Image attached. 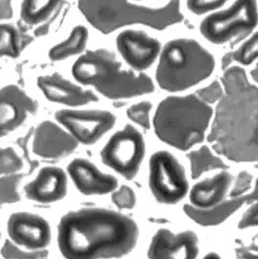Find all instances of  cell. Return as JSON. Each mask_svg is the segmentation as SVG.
<instances>
[{"instance_id":"1","label":"cell","mask_w":258,"mask_h":259,"mask_svg":"<svg viewBox=\"0 0 258 259\" xmlns=\"http://www.w3.org/2000/svg\"><path fill=\"white\" fill-rule=\"evenodd\" d=\"M222 85L224 96L217 106L208 142L230 161L258 162V87L239 66L225 71Z\"/></svg>"},{"instance_id":"2","label":"cell","mask_w":258,"mask_h":259,"mask_svg":"<svg viewBox=\"0 0 258 259\" xmlns=\"http://www.w3.org/2000/svg\"><path fill=\"white\" fill-rule=\"evenodd\" d=\"M138 238L135 221L104 208L70 211L58 229L59 247L66 259L122 257L135 247Z\"/></svg>"},{"instance_id":"3","label":"cell","mask_w":258,"mask_h":259,"mask_svg":"<svg viewBox=\"0 0 258 259\" xmlns=\"http://www.w3.org/2000/svg\"><path fill=\"white\" fill-rule=\"evenodd\" d=\"M72 75L110 100H126L151 94L155 87L148 75L123 67L113 53L105 49L83 54L72 66Z\"/></svg>"},{"instance_id":"4","label":"cell","mask_w":258,"mask_h":259,"mask_svg":"<svg viewBox=\"0 0 258 259\" xmlns=\"http://www.w3.org/2000/svg\"><path fill=\"white\" fill-rule=\"evenodd\" d=\"M78 8L91 26L103 34L132 25L163 30L183 20L181 0H170L159 8L138 5L129 0H79Z\"/></svg>"},{"instance_id":"5","label":"cell","mask_w":258,"mask_h":259,"mask_svg":"<svg viewBox=\"0 0 258 259\" xmlns=\"http://www.w3.org/2000/svg\"><path fill=\"white\" fill-rule=\"evenodd\" d=\"M211 118L212 109L198 96H170L156 109L155 133L168 145L188 150L204 141Z\"/></svg>"},{"instance_id":"6","label":"cell","mask_w":258,"mask_h":259,"mask_svg":"<svg viewBox=\"0 0 258 259\" xmlns=\"http://www.w3.org/2000/svg\"><path fill=\"white\" fill-rule=\"evenodd\" d=\"M214 65L212 55L197 41L174 39L162 49L156 81L165 91H185L208 77Z\"/></svg>"},{"instance_id":"7","label":"cell","mask_w":258,"mask_h":259,"mask_svg":"<svg viewBox=\"0 0 258 259\" xmlns=\"http://www.w3.org/2000/svg\"><path fill=\"white\" fill-rule=\"evenodd\" d=\"M257 22L256 1L236 0L228 9L207 16L200 26V31L209 42L223 44L247 35Z\"/></svg>"},{"instance_id":"8","label":"cell","mask_w":258,"mask_h":259,"mask_svg":"<svg viewBox=\"0 0 258 259\" xmlns=\"http://www.w3.org/2000/svg\"><path fill=\"white\" fill-rule=\"evenodd\" d=\"M149 186L157 201L173 205L185 197L189 185L185 170L175 156L159 151L150 158Z\"/></svg>"},{"instance_id":"9","label":"cell","mask_w":258,"mask_h":259,"mask_svg":"<svg viewBox=\"0 0 258 259\" xmlns=\"http://www.w3.org/2000/svg\"><path fill=\"white\" fill-rule=\"evenodd\" d=\"M145 154V143L142 134L127 125L115 133L103 147V162L127 180L134 179Z\"/></svg>"},{"instance_id":"10","label":"cell","mask_w":258,"mask_h":259,"mask_svg":"<svg viewBox=\"0 0 258 259\" xmlns=\"http://www.w3.org/2000/svg\"><path fill=\"white\" fill-rule=\"evenodd\" d=\"M55 117L77 142L84 144L97 143L116 122L115 116L106 110L65 109L57 111Z\"/></svg>"},{"instance_id":"11","label":"cell","mask_w":258,"mask_h":259,"mask_svg":"<svg viewBox=\"0 0 258 259\" xmlns=\"http://www.w3.org/2000/svg\"><path fill=\"white\" fill-rule=\"evenodd\" d=\"M116 45L126 64L138 72L149 68L162 52L160 42L142 30L126 29L120 32Z\"/></svg>"},{"instance_id":"12","label":"cell","mask_w":258,"mask_h":259,"mask_svg":"<svg viewBox=\"0 0 258 259\" xmlns=\"http://www.w3.org/2000/svg\"><path fill=\"white\" fill-rule=\"evenodd\" d=\"M8 234L14 243L28 249H41L48 246L51 230L48 222L36 214L18 212L8 221Z\"/></svg>"},{"instance_id":"13","label":"cell","mask_w":258,"mask_h":259,"mask_svg":"<svg viewBox=\"0 0 258 259\" xmlns=\"http://www.w3.org/2000/svg\"><path fill=\"white\" fill-rule=\"evenodd\" d=\"M197 235L192 231L171 233L161 229L148 249L149 259H196L199 253Z\"/></svg>"},{"instance_id":"14","label":"cell","mask_w":258,"mask_h":259,"mask_svg":"<svg viewBox=\"0 0 258 259\" xmlns=\"http://www.w3.org/2000/svg\"><path fill=\"white\" fill-rule=\"evenodd\" d=\"M77 140L51 121L42 122L35 130L32 149L45 159H60L71 154L77 147Z\"/></svg>"},{"instance_id":"15","label":"cell","mask_w":258,"mask_h":259,"mask_svg":"<svg viewBox=\"0 0 258 259\" xmlns=\"http://www.w3.org/2000/svg\"><path fill=\"white\" fill-rule=\"evenodd\" d=\"M37 104L16 85L1 90V136H7L37 110Z\"/></svg>"},{"instance_id":"16","label":"cell","mask_w":258,"mask_h":259,"mask_svg":"<svg viewBox=\"0 0 258 259\" xmlns=\"http://www.w3.org/2000/svg\"><path fill=\"white\" fill-rule=\"evenodd\" d=\"M37 86L50 102L56 104L77 107L99 101L95 93L84 90L59 73L40 76Z\"/></svg>"},{"instance_id":"17","label":"cell","mask_w":258,"mask_h":259,"mask_svg":"<svg viewBox=\"0 0 258 259\" xmlns=\"http://www.w3.org/2000/svg\"><path fill=\"white\" fill-rule=\"evenodd\" d=\"M68 174L78 190L85 195H103L112 192L118 185L117 180L102 172L85 159H75L68 165Z\"/></svg>"},{"instance_id":"18","label":"cell","mask_w":258,"mask_h":259,"mask_svg":"<svg viewBox=\"0 0 258 259\" xmlns=\"http://www.w3.org/2000/svg\"><path fill=\"white\" fill-rule=\"evenodd\" d=\"M67 190V178L65 171L59 168H42L34 181L25 187L29 200L50 204L63 199Z\"/></svg>"},{"instance_id":"19","label":"cell","mask_w":258,"mask_h":259,"mask_svg":"<svg viewBox=\"0 0 258 259\" xmlns=\"http://www.w3.org/2000/svg\"><path fill=\"white\" fill-rule=\"evenodd\" d=\"M232 180L230 172L222 170L210 179L196 183L190 192L191 204L201 209L220 206L227 195Z\"/></svg>"},{"instance_id":"20","label":"cell","mask_w":258,"mask_h":259,"mask_svg":"<svg viewBox=\"0 0 258 259\" xmlns=\"http://www.w3.org/2000/svg\"><path fill=\"white\" fill-rule=\"evenodd\" d=\"M89 38V31L84 26H76L71 30L69 36L55 45L49 51L52 61H64L85 51Z\"/></svg>"},{"instance_id":"21","label":"cell","mask_w":258,"mask_h":259,"mask_svg":"<svg viewBox=\"0 0 258 259\" xmlns=\"http://www.w3.org/2000/svg\"><path fill=\"white\" fill-rule=\"evenodd\" d=\"M62 0H23L21 18L29 26L46 22L58 9Z\"/></svg>"},{"instance_id":"22","label":"cell","mask_w":258,"mask_h":259,"mask_svg":"<svg viewBox=\"0 0 258 259\" xmlns=\"http://www.w3.org/2000/svg\"><path fill=\"white\" fill-rule=\"evenodd\" d=\"M234 203H226L208 209H201L186 205L184 207V211L190 219L199 224L214 225L223 221L231 212Z\"/></svg>"},{"instance_id":"23","label":"cell","mask_w":258,"mask_h":259,"mask_svg":"<svg viewBox=\"0 0 258 259\" xmlns=\"http://www.w3.org/2000/svg\"><path fill=\"white\" fill-rule=\"evenodd\" d=\"M191 166V175L193 179H198L207 170L225 168V164L219 157L213 155L208 147L203 146L198 150L188 154Z\"/></svg>"},{"instance_id":"24","label":"cell","mask_w":258,"mask_h":259,"mask_svg":"<svg viewBox=\"0 0 258 259\" xmlns=\"http://www.w3.org/2000/svg\"><path fill=\"white\" fill-rule=\"evenodd\" d=\"M1 34V56L17 58L21 52L20 35L17 28L9 24H2L0 28Z\"/></svg>"},{"instance_id":"25","label":"cell","mask_w":258,"mask_h":259,"mask_svg":"<svg viewBox=\"0 0 258 259\" xmlns=\"http://www.w3.org/2000/svg\"><path fill=\"white\" fill-rule=\"evenodd\" d=\"M232 61H236L242 65H248L258 59V32L235 52L231 54Z\"/></svg>"},{"instance_id":"26","label":"cell","mask_w":258,"mask_h":259,"mask_svg":"<svg viewBox=\"0 0 258 259\" xmlns=\"http://www.w3.org/2000/svg\"><path fill=\"white\" fill-rule=\"evenodd\" d=\"M23 175H10L3 177L1 179V203L10 204L20 200V195L18 193V185Z\"/></svg>"},{"instance_id":"27","label":"cell","mask_w":258,"mask_h":259,"mask_svg":"<svg viewBox=\"0 0 258 259\" xmlns=\"http://www.w3.org/2000/svg\"><path fill=\"white\" fill-rule=\"evenodd\" d=\"M152 104L149 102H142L134 104L127 110V115L133 122L140 125L143 129L150 128V112Z\"/></svg>"},{"instance_id":"28","label":"cell","mask_w":258,"mask_h":259,"mask_svg":"<svg viewBox=\"0 0 258 259\" xmlns=\"http://www.w3.org/2000/svg\"><path fill=\"white\" fill-rule=\"evenodd\" d=\"M2 255L6 259H49L47 250L24 251L14 246L9 241H6L2 247Z\"/></svg>"},{"instance_id":"29","label":"cell","mask_w":258,"mask_h":259,"mask_svg":"<svg viewBox=\"0 0 258 259\" xmlns=\"http://www.w3.org/2000/svg\"><path fill=\"white\" fill-rule=\"evenodd\" d=\"M23 168V161L12 148L7 147L1 150V174L13 175Z\"/></svg>"},{"instance_id":"30","label":"cell","mask_w":258,"mask_h":259,"mask_svg":"<svg viewBox=\"0 0 258 259\" xmlns=\"http://www.w3.org/2000/svg\"><path fill=\"white\" fill-rule=\"evenodd\" d=\"M228 0H187V8L196 15L211 12L222 7Z\"/></svg>"},{"instance_id":"31","label":"cell","mask_w":258,"mask_h":259,"mask_svg":"<svg viewBox=\"0 0 258 259\" xmlns=\"http://www.w3.org/2000/svg\"><path fill=\"white\" fill-rule=\"evenodd\" d=\"M197 96L206 104H213L222 99L224 96V88L219 81H214L207 87L199 90Z\"/></svg>"},{"instance_id":"32","label":"cell","mask_w":258,"mask_h":259,"mask_svg":"<svg viewBox=\"0 0 258 259\" xmlns=\"http://www.w3.org/2000/svg\"><path fill=\"white\" fill-rule=\"evenodd\" d=\"M112 201L119 208H132L136 204V195L128 186H122L112 195Z\"/></svg>"},{"instance_id":"33","label":"cell","mask_w":258,"mask_h":259,"mask_svg":"<svg viewBox=\"0 0 258 259\" xmlns=\"http://www.w3.org/2000/svg\"><path fill=\"white\" fill-rule=\"evenodd\" d=\"M252 176L247 171H241L236 180L235 185L233 187L230 196L232 198H238L241 195L245 194L247 192L251 186Z\"/></svg>"},{"instance_id":"34","label":"cell","mask_w":258,"mask_h":259,"mask_svg":"<svg viewBox=\"0 0 258 259\" xmlns=\"http://www.w3.org/2000/svg\"><path fill=\"white\" fill-rule=\"evenodd\" d=\"M258 227V202L248 207L238 223L239 229Z\"/></svg>"},{"instance_id":"35","label":"cell","mask_w":258,"mask_h":259,"mask_svg":"<svg viewBox=\"0 0 258 259\" xmlns=\"http://www.w3.org/2000/svg\"><path fill=\"white\" fill-rule=\"evenodd\" d=\"M30 135H31V133H29L28 135H26V137L22 138V139H20L18 141V144H19V146L22 148V150L24 152V155H25V158H26V162L29 164V174H31L38 166V162L34 161V160H31L30 157H29V153H28L27 143H28V140L30 138Z\"/></svg>"},{"instance_id":"36","label":"cell","mask_w":258,"mask_h":259,"mask_svg":"<svg viewBox=\"0 0 258 259\" xmlns=\"http://www.w3.org/2000/svg\"><path fill=\"white\" fill-rule=\"evenodd\" d=\"M12 0H1V19L8 20L12 18Z\"/></svg>"},{"instance_id":"37","label":"cell","mask_w":258,"mask_h":259,"mask_svg":"<svg viewBox=\"0 0 258 259\" xmlns=\"http://www.w3.org/2000/svg\"><path fill=\"white\" fill-rule=\"evenodd\" d=\"M203 259H221L220 255L216 252H209Z\"/></svg>"},{"instance_id":"38","label":"cell","mask_w":258,"mask_h":259,"mask_svg":"<svg viewBox=\"0 0 258 259\" xmlns=\"http://www.w3.org/2000/svg\"><path fill=\"white\" fill-rule=\"evenodd\" d=\"M250 74H251V77H252V79H253L256 83H258V65L255 67V68H254V69H252V70H251Z\"/></svg>"},{"instance_id":"39","label":"cell","mask_w":258,"mask_h":259,"mask_svg":"<svg viewBox=\"0 0 258 259\" xmlns=\"http://www.w3.org/2000/svg\"><path fill=\"white\" fill-rule=\"evenodd\" d=\"M139 1H142V0H139Z\"/></svg>"}]
</instances>
